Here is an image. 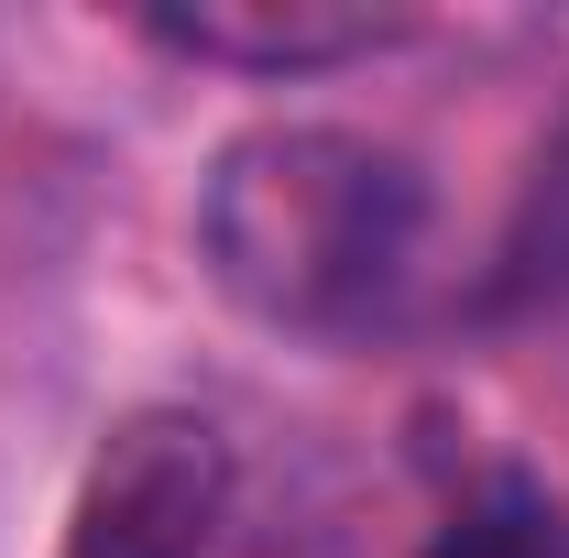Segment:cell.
Segmentation results:
<instances>
[{
	"label": "cell",
	"instance_id": "obj_1",
	"mask_svg": "<svg viewBox=\"0 0 569 558\" xmlns=\"http://www.w3.org/2000/svg\"><path fill=\"white\" fill-rule=\"evenodd\" d=\"M427 241V176L340 121H263L198 187V263L284 340H361L395 318Z\"/></svg>",
	"mask_w": 569,
	"mask_h": 558
},
{
	"label": "cell",
	"instance_id": "obj_2",
	"mask_svg": "<svg viewBox=\"0 0 569 558\" xmlns=\"http://www.w3.org/2000/svg\"><path fill=\"white\" fill-rule=\"evenodd\" d=\"M241 504V460L198 406H132L88 449L67 504V558H219Z\"/></svg>",
	"mask_w": 569,
	"mask_h": 558
},
{
	"label": "cell",
	"instance_id": "obj_3",
	"mask_svg": "<svg viewBox=\"0 0 569 558\" xmlns=\"http://www.w3.org/2000/svg\"><path fill=\"white\" fill-rule=\"evenodd\" d=\"M142 33L198 56V67L307 77V67H351L372 44H395L406 11H372V0H198V11H142Z\"/></svg>",
	"mask_w": 569,
	"mask_h": 558
},
{
	"label": "cell",
	"instance_id": "obj_4",
	"mask_svg": "<svg viewBox=\"0 0 569 558\" xmlns=\"http://www.w3.org/2000/svg\"><path fill=\"white\" fill-rule=\"evenodd\" d=\"M493 318H526V307H569V121L548 132V153L526 165L515 187V219L493 241V285H482Z\"/></svg>",
	"mask_w": 569,
	"mask_h": 558
},
{
	"label": "cell",
	"instance_id": "obj_5",
	"mask_svg": "<svg viewBox=\"0 0 569 558\" xmlns=\"http://www.w3.org/2000/svg\"><path fill=\"white\" fill-rule=\"evenodd\" d=\"M427 558H569V526L526 471H493V482L427 537Z\"/></svg>",
	"mask_w": 569,
	"mask_h": 558
}]
</instances>
